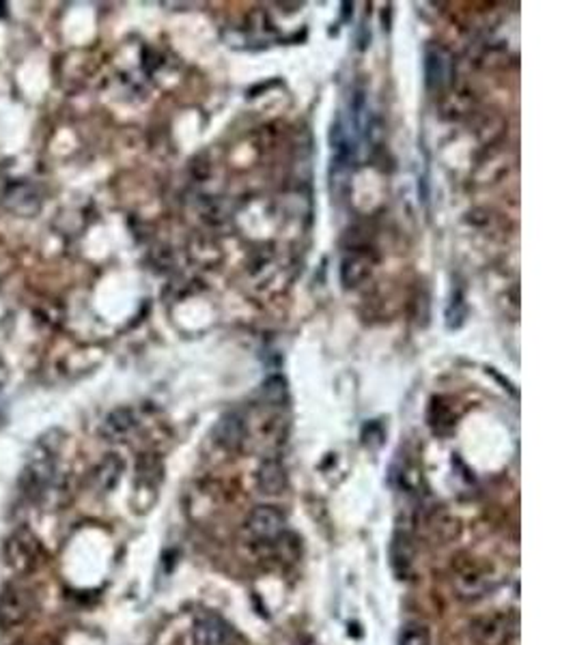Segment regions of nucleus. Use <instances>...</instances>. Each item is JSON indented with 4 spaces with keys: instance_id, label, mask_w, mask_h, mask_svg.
Masks as SVG:
<instances>
[{
    "instance_id": "nucleus-1",
    "label": "nucleus",
    "mask_w": 575,
    "mask_h": 645,
    "mask_svg": "<svg viewBox=\"0 0 575 645\" xmlns=\"http://www.w3.org/2000/svg\"><path fill=\"white\" fill-rule=\"evenodd\" d=\"M41 542L28 528H15L3 546L4 564L13 575H30L41 564Z\"/></svg>"
},
{
    "instance_id": "nucleus-2",
    "label": "nucleus",
    "mask_w": 575,
    "mask_h": 645,
    "mask_svg": "<svg viewBox=\"0 0 575 645\" xmlns=\"http://www.w3.org/2000/svg\"><path fill=\"white\" fill-rule=\"evenodd\" d=\"M54 476H56L54 452L48 450V447H39V450L35 452V456H30L22 476H20L18 482L20 493H22L27 499H30V502H39L54 484Z\"/></svg>"
},
{
    "instance_id": "nucleus-3",
    "label": "nucleus",
    "mask_w": 575,
    "mask_h": 645,
    "mask_svg": "<svg viewBox=\"0 0 575 645\" xmlns=\"http://www.w3.org/2000/svg\"><path fill=\"white\" fill-rule=\"evenodd\" d=\"M35 609L33 592L20 583H7L0 590V631L20 628Z\"/></svg>"
},
{
    "instance_id": "nucleus-4",
    "label": "nucleus",
    "mask_w": 575,
    "mask_h": 645,
    "mask_svg": "<svg viewBox=\"0 0 575 645\" xmlns=\"http://www.w3.org/2000/svg\"><path fill=\"white\" fill-rule=\"evenodd\" d=\"M496 587V576L479 561H466L453 572V590L461 601H481Z\"/></svg>"
},
{
    "instance_id": "nucleus-5",
    "label": "nucleus",
    "mask_w": 575,
    "mask_h": 645,
    "mask_svg": "<svg viewBox=\"0 0 575 645\" xmlns=\"http://www.w3.org/2000/svg\"><path fill=\"white\" fill-rule=\"evenodd\" d=\"M287 519L276 505H256L246 519V534L259 544H276L285 536Z\"/></svg>"
},
{
    "instance_id": "nucleus-6",
    "label": "nucleus",
    "mask_w": 575,
    "mask_h": 645,
    "mask_svg": "<svg viewBox=\"0 0 575 645\" xmlns=\"http://www.w3.org/2000/svg\"><path fill=\"white\" fill-rule=\"evenodd\" d=\"M515 626V619L508 613H487L472 622L470 634L476 645H511Z\"/></svg>"
},
{
    "instance_id": "nucleus-7",
    "label": "nucleus",
    "mask_w": 575,
    "mask_h": 645,
    "mask_svg": "<svg viewBox=\"0 0 575 645\" xmlns=\"http://www.w3.org/2000/svg\"><path fill=\"white\" fill-rule=\"evenodd\" d=\"M3 206L20 218H33L41 211V196L28 181H13L3 194Z\"/></svg>"
},
{
    "instance_id": "nucleus-8",
    "label": "nucleus",
    "mask_w": 575,
    "mask_h": 645,
    "mask_svg": "<svg viewBox=\"0 0 575 645\" xmlns=\"http://www.w3.org/2000/svg\"><path fill=\"white\" fill-rule=\"evenodd\" d=\"M192 645H233V637L227 624L215 616H203L194 622L192 634H190Z\"/></svg>"
},
{
    "instance_id": "nucleus-9",
    "label": "nucleus",
    "mask_w": 575,
    "mask_h": 645,
    "mask_svg": "<svg viewBox=\"0 0 575 645\" xmlns=\"http://www.w3.org/2000/svg\"><path fill=\"white\" fill-rule=\"evenodd\" d=\"M256 482H259L261 493L279 495L287 487L285 469H282V464L276 461V458H270V461H265L263 464H261Z\"/></svg>"
},
{
    "instance_id": "nucleus-10",
    "label": "nucleus",
    "mask_w": 575,
    "mask_h": 645,
    "mask_svg": "<svg viewBox=\"0 0 575 645\" xmlns=\"http://www.w3.org/2000/svg\"><path fill=\"white\" fill-rule=\"evenodd\" d=\"M134 426L136 420L130 409H117L106 417L104 426H101V435H104L108 441H121V439H126L132 431H134Z\"/></svg>"
},
{
    "instance_id": "nucleus-11",
    "label": "nucleus",
    "mask_w": 575,
    "mask_h": 645,
    "mask_svg": "<svg viewBox=\"0 0 575 645\" xmlns=\"http://www.w3.org/2000/svg\"><path fill=\"white\" fill-rule=\"evenodd\" d=\"M123 473V461L117 454H108L104 461L100 463V467L95 469V484L100 490H112L117 487V482L121 480Z\"/></svg>"
},
{
    "instance_id": "nucleus-12",
    "label": "nucleus",
    "mask_w": 575,
    "mask_h": 645,
    "mask_svg": "<svg viewBox=\"0 0 575 645\" xmlns=\"http://www.w3.org/2000/svg\"><path fill=\"white\" fill-rule=\"evenodd\" d=\"M215 432H218V441L223 443L224 447L235 450V447L244 441V420L235 415V413L233 415H227L223 422H220L218 431Z\"/></svg>"
},
{
    "instance_id": "nucleus-13",
    "label": "nucleus",
    "mask_w": 575,
    "mask_h": 645,
    "mask_svg": "<svg viewBox=\"0 0 575 645\" xmlns=\"http://www.w3.org/2000/svg\"><path fill=\"white\" fill-rule=\"evenodd\" d=\"M399 645H431L427 626L420 622H408L399 634Z\"/></svg>"
},
{
    "instance_id": "nucleus-14",
    "label": "nucleus",
    "mask_w": 575,
    "mask_h": 645,
    "mask_svg": "<svg viewBox=\"0 0 575 645\" xmlns=\"http://www.w3.org/2000/svg\"><path fill=\"white\" fill-rule=\"evenodd\" d=\"M444 80V60L438 52H429L427 54V85L435 86L441 85Z\"/></svg>"
}]
</instances>
